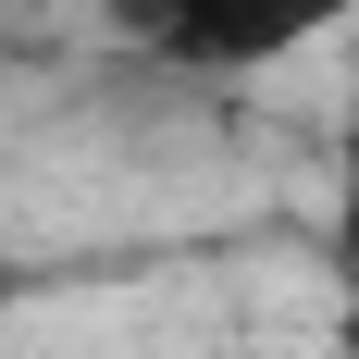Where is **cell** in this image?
<instances>
[{"instance_id":"8992f818","label":"cell","mask_w":359,"mask_h":359,"mask_svg":"<svg viewBox=\"0 0 359 359\" xmlns=\"http://www.w3.org/2000/svg\"><path fill=\"white\" fill-rule=\"evenodd\" d=\"M13 297H25V273H13V260H0V310H13Z\"/></svg>"},{"instance_id":"6da1fadb","label":"cell","mask_w":359,"mask_h":359,"mask_svg":"<svg viewBox=\"0 0 359 359\" xmlns=\"http://www.w3.org/2000/svg\"><path fill=\"white\" fill-rule=\"evenodd\" d=\"M334 25H359V0H174V25H161L149 62L198 74V87H236V74L297 62V50L334 37Z\"/></svg>"},{"instance_id":"3957f363","label":"cell","mask_w":359,"mask_h":359,"mask_svg":"<svg viewBox=\"0 0 359 359\" xmlns=\"http://www.w3.org/2000/svg\"><path fill=\"white\" fill-rule=\"evenodd\" d=\"M334 273L359 285V87L334 111Z\"/></svg>"},{"instance_id":"7a4b0ae2","label":"cell","mask_w":359,"mask_h":359,"mask_svg":"<svg viewBox=\"0 0 359 359\" xmlns=\"http://www.w3.org/2000/svg\"><path fill=\"white\" fill-rule=\"evenodd\" d=\"M87 0H0V62H62Z\"/></svg>"},{"instance_id":"5b68a950","label":"cell","mask_w":359,"mask_h":359,"mask_svg":"<svg viewBox=\"0 0 359 359\" xmlns=\"http://www.w3.org/2000/svg\"><path fill=\"white\" fill-rule=\"evenodd\" d=\"M334 359H359V285H347V310H334Z\"/></svg>"},{"instance_id":"277c9868","label":"cell","mask_w":359,"mask_h":359,"mask_svg":"<svg viewBox=\"0 0 359 359\" xmlns=\"http://www.w3.org/2000/svg\"><path fill=\"white\" fill-rule=\"evenodd\" d=\"M87 25H100V37H124V50H161L174 0H87Z\"/></svg>"}]
</instances>
